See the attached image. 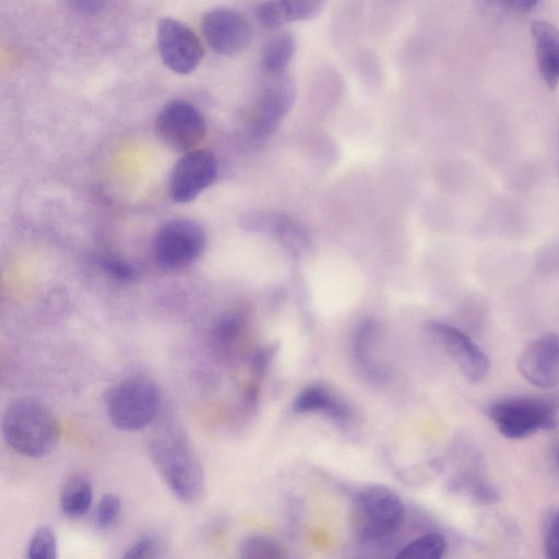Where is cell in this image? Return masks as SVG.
<instances>
[{"mask_svg": "<svg viewBox=\"0 0 559 559\" xmlns=\"http://www.w3.org/2000/svg\"><path fill=\"white\" fill-rule=\"evenodd\" d=\"M150 452L159 475L179 500L191 503L203 496L204 469L181 430L164 428L152 439Z\"/></svg>", "mask_w": 559, "mask_h": 559, "instance_id": "cell-1", "label": "cell"}, {"mask_svg": "<svg viewBox=\"0 0 559 559\" xmlns=\"http://www.w3.org/2000/svg\"><path fill=\"white\" fill-rule=\"evenodd\" d=\"M2 433L7 443L28 457L49 454L60 438L56 415L41 401L22 397L8 405L2 417Z\"/></svg>", "mask_w": 559, "mask_h": 559, "instance_id": "cell-2", "label": "cell"}, {"mask_svg": "<svg viewBox=\"0 0 559 559\" xmlns=\"http://www.w3.org/2000/svg\"><path fill=\"white\" fill-rule=\"evenodd\" d=\"M160 400L159 388L152 379L145 376H131L109 389L105 405L115 427L135 431L154 420L160 407Z\"/></svg>", "mask_w": 559, "mask_h": 559, "instance_id": "cell-3", "label": "cell"}, {"mask_svg": "<svg viewBox=\"0 0 559 559\" xmlns=\"http://www.w3.org/2000/svg\"><path fill=\"white\" fill-rule=\"evenodd\" d=\"M353 524L366 539H381L393 534L404 518V506L399 496L383 485L364 487L354 498Z\"/></svg>", "mask_w": 559, "mask_h": 559, "instance_id": "cell-4", "label": "cell"}, {"mask_svg": "<svg viewBox=\"0 0 559 559\" xmlns=\"http://www.w3.org/2000/svg\"><path fill=\"white\" fill-rule=\"evenodd\" d=\"M488 415L498 431L508 439H523L558 425L554 406L540 399L512 396L491 403Z\"/></svg>", "mask_w": 559, "mask_h": 559, "instance_id": "cell-5", "label": "cell"}, {"mask_svg": "<svg viewBox=\"0 0 559 559\" xmlns=\"http://www.w3.org/2000/svg\"><path fill=\"white\" fill-rule=\"evenodd\" d=\"M204 247L205 234L202 227L193 221L177 218L165 223L157 230L153 254L159 265L176 269L198 259Z\"/></svg>", "mask_w": 559, "mask_h": 559, "instance_id": "cell-6", "label": "cell"}, {"mask_svg": "<svg viewBox=\"0 0 559 559\" xmlns=\"http://www.w3.org/2000/svg\"><path fill=\"white\" fill-rule=\"evenodd\" d=\"M155 126L163 142L178 152L195 150L206 134V123L201 112L181 99L167 103L159 111Z\"/></svg>", "mask_w": 559, "mask_h": 559, "instance_id": "cell-7", "label": "cell"}, {"mask_svg": "<svg viewBox=\"0 0 559 559\" xmlns=\"http://www.w3.org/2000/svg\"><path fill=\"white\" fill-rule=\"evenodd\" d=\"M157 46L164 64L178 74L194 71L203 57L198 35L188 25L171 17L159 21Z\"/></svg>", "mask_w": 559, "mask_h": 559, "instance_id": "cell-8", "label": "cell"}, {"mask_svg": "<svg viewBox=\"0 0 559 559\" xmlns=\"http://www.w3.org/2000/svg\"><path fill=\"white\" fill-rule=\"evenodd\" d=\"M207 45L223 56H235L243 51L252 40V27L239 11L218 8L209 11L201 22Z\"/></svg>", "mask_w": 559, "mask_h": 559, "instance_id": "cell-9", "label": "cell"}, {"mask_svg": "<svg viewBox=\"0 0 559 559\" xmlns=\"http://www.w3.org/2000/svg\"><path fill=\"white\" fill-rule=\"evenodd\" d=\"M217 175V164L212 152L192 150L186 152L170 175L169 191L177 203L194 200L204 189L210 187Z\"/></svg>", "mask_w": 559, "mask_h": 559, "instance_id": "cell-10", "label": "cell"}, {"mask_svg": "<svg viewBox=\"0 0 559 559\" xmlns=\"http://www.w3.org/2000/svg\"><path fill=\"white\" fill-rule=\"evenodd\" d=\"M518 369L534 386H559V333L548 332L533 340L522 352Z\"/></svg>", "mask_w": 559, "mask_h": 559, "instance_id": "cell-11", "label": "cell"}, {"mask_svg": "<svg viewBox=\"0 0 559 559\" xmlns=\"http://www.w3.org/2000/svg\"><path fill=\"white\" fill-rule=\"evenodd\" d=\"M431 330L469 382H478L487 376L490 361L467 334L455 326L441 322H433Z\"/></svg>", "mask_w": 559, "mask_h": 559, "instance_id": "cell-12", "label": "cell"}, {"mask_svg": "<svg viewBox=\"0 0 559 559\" xmlns=\"http://www.w3.org/2000/svg\"><path fill=\"white\" fill-rule=\"evenodd\" d=\"M296 96L293 81L282 74L264 88L253 126L257 136L272 134L292 108Z\"/></svg>", "mask_w": 559, "mask_h": 559, "instance_id": "cell-13", "label": "cell"}, {"mask_svg": "<svg viewBox=\"0 0 559 559\" xmlns=\"http://www.w3.org/2000/svg\"><path fill=\"white\" fill-rule=\"evenodd\" d=\"M539 73L549 88L559 83V29L547 21L531 25Z\"/></svg>", "mask_w": 559, "mask_h": 559, "instance_id": "cell-14", "label": "cell"}, {"mask_svg": "<svg viewBox=\"0 0 559 559\" xmlns=\"http://www.w3.org/2000/svg\"><path fill=\"white\" fill-rule=\"evenodd\" d=\"M293 408L297 413H321L337 420L349 416L345 402L323 385H309L298 393Z\"/></svg>", "mask_w": 559, "mask_h": 559, "instance_id": "cell-15", "label": "cell"}, {"mask_svg": "<svg viewBox=\"0 0 559 559\" xmlns=\"http://www.w3.org/2000/svg\"><path fill=\"white\" fill-rule=\"evenodd\" d=\"M93 501L91 480L82 474L72 475L63 485L60 508L70 518L84 515Z\"/></svg>", "mask_w": 559, "mask_h": 559, "instance_id": "cell-16", "label": "cell"}, {"mask_svg": "<svg viewBox=\"0 0 559 559\" xmlns=\"http://www.w3.org/2000/svg\"><path fill=\"white\" fill-rule=\"evenodd\" d=\"M295 46V38L290 33L273 37L262 51V70L271 75L282 74L294 56Z\"/></svg>", "mask_w": 559, "mask_h": 559, "instance_id": "cell-17", "label": "cell"}, {"mask_svg": "<svg viewBox=\"0 0 559 559\" xmlns=\"http://www.w3.org/2000/svg\"><path fill=\"white\" fill-rule=\"evenodd\" d=\"M445 539L437 533L417 537L404 546L396 555L399 558L438 559L445 551Z\"/></svg>", "mask_w": 559, "mask_h": 559, "instance_id": "cell-18", "label": "cell"}, {"mask_svg": "<svg viewBox=\"0 0 559 559\" xmlns=\"http://www.w3.org/2000/svg\"><path fill=\"white\" fill-rule=\"evenodd\" d=\"M239 555L247 559H275L284 557V551L274 540L260 535H251L241 542Z\"/></svg>", "mask_w": 559, "mask_h": 559, "instance_id": "cell-19", "label": "cell"}, {"mask_svg": "<svg viewBox=\"0 0 559 559\" xmlns=\"http://www.w3.org/2000/svg\"><path fill=\"white\" fill-rule=\"evenodd\" d=\"M273 228L277 237L290 250L300 251L309 243L307 231L288 217H280L274 221Z\"/></svg>", "mask_w": 559, "mask_h": 559, "instance_id": "cell-20", "label": "cell"}, {"mask_svg": "<svg viewBox=\"0 0 559 559\" xmlns=\"http://www.w3.org/2000/svg\"><path fill=\"white\" fill-rule=\"evenodd\" d=\"M32 559H55L57 557V538L48 526L37 528L32 535L27 548Z\"/></svg>", "mask_w": 559, "mask_h": 559, "instance_id": "cell-21", "label": "cell"}, {"mask_svg": "<svg viewBox=\"0 0 559 559\" xmlns=\"http://www.w3.org/2000/svg\"><path fill=\"white\" fill-rule=\"evenodd\" d=\"M286 23L316 17L323 8V0H277Z\"/></svg>", "mask_w": 559, "mask_h": 559, "instance_id": "cell-22", "label": "cell"}, {"mask_svg": "<svg viewBox=\"0 0 559 559\" xmlns=\"http://www.w3.org/2000/svg\"><path fill=\"white\" fill-rule=\"evenodd\" d=\"M121 511L120 498L115 493L104 495L96 506L94 522L99 528H108L119 518Z\"/></svg>", "mask_w": 559, "mask_h": 559, "instance_id": "cell-23", "label": "cell"}, {"mask_svg": "<svg viewBox=\"0 0 559 559\" xmlns=\"http://www.w3.org/2000/svg\"><path fill=\"white\" fill-rule=\"evenodd\" d=\"M241 330V319L235 313L222 316L214 325L213 335L221 346H228Z\"/></svg>", "mask_w": 559, "mask_h": 559, "instance_id": "cell-24", "label": "cell"}, {"mask_svg": "<svg viewBox=\"0 0 559 559\" xmlns=\"http://www.w3.org/2000/svg\"><path fill=\"white\" fill-rule=\"evenodd\" d=\"M165 550L164 540L156 535H146L132 545L123 555L124 558L150 559L162 556Z\"/></svg>", "mask_w": 559, "mask_h": 559, "instance_id": "cell-25", "label": "cell"}, {"mask_svg": "<svg viewBox=\"0 0 559 559\" xmlns=\"http://www.w3.org/2000/svg\"><path fill=\"white\" fill-rule=\"evenodd\" d=\"M543 539L546 556L552 559H559V509L552 510L547 515Z\"/></svg>", "mask_w": 559, "mask_h": 559, "instance_id": "cell-26", "label": "cell"}, {"mask_svg": "<svg viewBox=\"0 0 559 559\" xmlns=\"http://www.w3.org/2000/svg\"><path fill=\"white\" fill-rule=\"evenodd\" d=\"M100 266L106 274L120 282H130L135 277L133 267L116 258H103Z\"/></svg>", "mask_w": 559, "mask_h": 559, "instance_id": "cell-27", "label": "cell"}, {"mask_svg": "<svg viewBox=\"0 0 559 559\" xmlns=\"http://www.w3.org/2000/svg\"><path fill=\"white\" fill-rule=\"evenodd\" d=\"M67 3L76 13L95 15L104 11L107 0H67Z\"/></svg>", "mask_w": 559, "mask_h": 559, "instance_id": "cell-28", "label": "cell"}, {"mask_svg": "<svg viewBox=\"0 0 559 559\" xmlns=\"http://www.w3.org/2000/svg\"><path fill=\"white\" fill-rule=\"evenodd\" d=\"M540 0H514L513 10L521 13H528L534 10Z\"/></svg>", "mask_w": 559, "mask_h": 559, "instance_id": "cell-29", "label": "cell"}, {"mask_svg": "<svg viewBox=\"0 0 559 559\" xmlns=\"http://www.w3.org/2000/svg\"><path fill=\"white\" fill-rule=\"evenodd\" d=\"M485 3L499 9H513L514 0H483Z\"/></svg>", "mask_w": 559, "mask_h": 559, "instance_id": "cell-30", "label": "cell"}, {"mask_svg": "<svg viewBox=\"0 0 559 559\" xmlns=\"http://www.w3.org/2000/svg\"><path fill=\"white\" fill-rule=\"evenodd\" d=\"M551 459H552L554 466L559 472V439L552 445Z\"/></svg>", "mask_w": 559, "mask_h": 559, "instance_id": "cell-31", "label": "cell"}]
</instances>
